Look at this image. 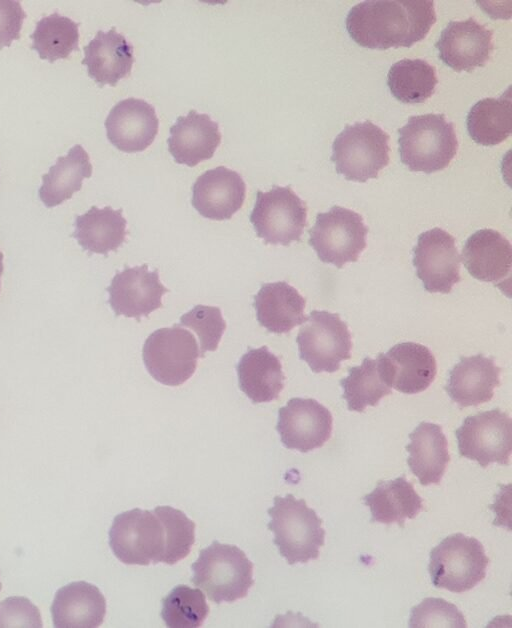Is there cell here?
<instances>
[{
  "instance_id": "obj_32",
  "label": "cell",
  "mask_w": 512,
  "mask_h": 628,
  "mask_svg": "<svg viewBox=\"0 0 512 628\" xmlns=\"http://www.w3.org/2000/svg\"><path fill=\"white\" fill-rule=\"evenodd\" d=\"M436 69L423 59H402L394 63L387 74L391 94L406 104L424 103L435 92Z\"/></svg>"
},
{
  "instance_id": "obj_25",
  "label": "cell",
  "mask_w": 512,
  "mask_h": 628,
  "mask_svg": "<svg viewBox=\"0 0 512 628\" xmlns=\"http://www.w3.org/2000/svg\"><path fill=\"white\" fill-rule=\"evenodd\" d=\"M256 317L269 332L283 334L305 322V298L285 281L265 283L254 296Z\"/></svg>"
},
{
  "instance_id": "obj_29",
  "label": "cell",
  "mask_w": 512,
  "mask_h": 628,
  "mask_svg": "<svg viewBox=\"0 0 512 628\" xmlns=\"http://www.w3.org/2000/svg\"><path fill=\"white\" fill-rule=\"evenodd\" d=\"M126 226L122 209L92 206L86 213L76 217L72 236L83 250L107 255L124 243L128 233Z\"/></svg>"
},
{
  "instance_id": "obj_33",
  "label": "cell",
  "mask_w": 512,
  "mask_h": 628,
  "mask_svg": "<svg viewBox=\"0 0 512 628\" xmlns=\"http://www.w3.org/2000/svg\"><path fill=\"white\" fill-rule=\"evenodd\" d=\"M31 48L40 59L53 63L66 59L79 50V25L72 19L54 12L41 18L30 35Z\"/></svg>"
},
{
  "instance_id": "obj_39",
  "label": "cell",
  "mask_w": 512,
  "mask_h": 628,
  "mask_svg": "<svg viewBox=\"0 0 512 628\" xmlns=\"http://www.w3.org/2000/svg\"><path fill=\"white\" fill-rule=\"evenodd\" d=\"M42 628L43 622L37 606L26 597H9L0 602V628Z\"/></svg>"
},
{
  "instance_id": "obj_21",
  "label": "cell",
  "mask_w": 512,
  "mask_h": 628,
  "mask_svg": "<svg viewBox=\"0 0 512 628\" xmlns=\"http://www.w3.org/2000/svg\"><path fill=\"white\" fill-rule=\"evenodd\" d=\"M462 261L477 280L500 285L510 278L512 247L508 239L493 229H480L466 240Z\"/></svg>"
},
{
  "instance_id": "obj_15",
  "label": "cell",
  "mask_w": 512,
  "mask_h": 628,
  "mask_svg": "<svg viewBox=\"0 0 512 628\" xmlns=\"http://www.w3.org/2000/svg\"><path fill=\"white\" fill-rule=\"evenodd\" d=\"M106 290L115 315L138 322L161 308L162 296L169 291L161 283L158 270L150 271L146 264L117 272Z\"/></svg>"
},
{
  "instance_id": "obj_16",
  "label": "cell",
  "mask_w": 512,
  "mask_h": 628,
  "mask_svg": "<svg viewBox=\"0 0 512 628\" xmlns=\"http://www.w3.org/2000/svg\"><path fill=\"white\" fill-rule=\"evenodd\" d=\"M435 47L439 59L456 72H471L489 61L493 50V32L469 17L450 21L442 30Z\"/></svg>"
},
{
  "instance_id": "obj_5",
  "label": "cell",
  "mask_w": 512,
  "mask_h": 628,
  "mask_svg": "<svg viewBox=\"0 0 512 628\" xmlns=\"http://www.w3.org/2000/svg\"><path fill=\"white\" fill-rule=\"evenodd\" d=\"M389 135L371 121L347 125L334 139L331 161L348 181L378 177L390 161Z\"/></svg>"
},
{
  "instance_id": "obj_28",
  "label": "cell",
  "mask_w": 512,
  "mask_h": 628,
  "mask_svg": "<svg viewBox=\"0 0 512 628\" xmlns=\"http://www.w3.org/2000/svg\"><path fill=\"white\" fill-rule=\"evenodd\" d=\"M370 508L371 522L404 527L406 519H414L423 510V500L414 486L400 476L394 480L380 481L373 491L363 497Z\"/></svg>"
},
{
  "instance_id": "obj_31",
  "label": "cell",
  "mask_w": 512,
  "mask_h": 628,
  "mask_svg": "<svg viewBox=\"0 0 512 628\" xmlns=\"http://www.w3.org/2000/svg\"><path fill=\"white\" fill-rule=\"evenodd\" d=\"M467 131L477 144L495 146L506 140L512 131V100L510 87L499 98L476 102L466 118Z\"/></svg>"
},
{
  "instance_id": "obj_13",
  "label": "cell",
  "mask_w": 512,
  "mask_h": 628,
  "mask_svg": "<svg viewBox=\"0 0 512 628\" xmlns=\"http://www.w3.org/2000/svg\"><path fill=\"white\" fill-rule=\"evenodd\" d=\"M460 255L455 238L435 227L424 231L413 248V265L430 293L448 294L460 280Z\"/></svg>"
},
{
  "instance_id": "obj_41",
  "label": "cell",
  "mask_w": 512,
  "mask_h": 628,
  "mask_svg": "<svg viewBox=\"0 0 512 628\" xmlns=\"http://www.w3.org/2000/svg\"><path fill=\"white\" fill-rule=\"evenodd\" d=\"M3 258H4V255H3V253L0 251V278H1L2 273H3V270H4V267H3ZM0 286H1V279H0Z\"/></svg>"
},
{
  "instance_id": "obj_42",
  "label": "cell",
  "mask_w": 512,
  "mask_h": 628,
  "mask_svg": "<svg viewBox=\"0 0 512 628\" xmlns=\"http://www.w3.org/2000/svg\"><path fill=\"white\" fill-rule=\"evenodd\" d=\"M1 589H2V584H1V582H0V591H1Z\"/></svg>"
},
{
  "instance_id": "obj_20",
  "label": "cell",
  "mask_w": 512,
  "mask_h": 628,
  "mask_svg": "<svg viewBox=\"0 0 512 628\" xmlns=\"http://www.w3.org/2000/svg\"><path fill=\"white\" fill-rule=\"evenodd\" d=\"M221 142L219 125L209 115L190 110L170 128L168 150L175 162L194 167L213 157Z\"/></svg>"
},
{
  "instance_id": "obj_1",
  "label": "cell",
  "mask_w": 512,
  "mask_h": 628,
  "mask_svg": "<svg viewBox=\"0 0 512 628\" xmlns=\"http://www.w3.org/2000/svg\"><path fill=\"white\" fill-rule=\"evenodd\" d=\"M435 22L431 0H368L350 9L345 24L359 46L387 50L422 41Z\"/></svg>"
},
{
  "instance_id": "obj_30",
  "label": "cell",
  "mask_w": 512,
  "mask_h": 628,
  "mask_svg": "<svg viewBox=\"0 0 512 628\" xmlns=\"http://www.w3.org/2000/svg\"><path fill=\"white\" fill-rule=\"evenodd\" d=\"M91 175L89 155L81 145L76 144L66 156L58 157L48 173L42 176L38 196L46 207L58 206L79 191L83 180Z\"/></svg>"
},
{
  "instance_id": "obj_18",
  "label": "cell",
  "mask_w": 512,
  "mask_h": 628,
  "mask_svg": "<svg viewBox=\"0 0 512 628\" xmlns=\"http://www.w3.org/2000/svg\"><path fill=\"white\" fill-rule=\"evenodd\" d=\"M108 140L126 153L144 151L154 141L159 120L154 107L142 99L119 101L105 120Z\"/></svg>"
},
{
  "instance_id": "obj_37",
  "label": "cell",
  "mask_w": 512,
  "mask_h": 628,
  "mask_svg": "<svg viewBox=\"0 0 512 628\" xmlns=\"http://www.w3.org/2000/svg\"><path fill=\"white\" fill-rule=\"evenodd\" d=\"M180 326L192 329L200 342V357L207 351H215L226 329V322L220 308L196 305L180 318Z\"/></svg>"
},
{
  "instance_id": "obj_11",
  "label": "cell",
  "mask_w": 512,
  "mask_h": 628,
  "mask_svg": "<svg viewBox=\"0 0 512 628\" xmlns=\"http://www.w3.org/2000/svg\"><path fill=\"white\" fill-rule=\"evenodd\" d=\"M250 222L265 244L288 246L301 239L307 207L290 186L276 185L267 192H257Z\"/></svg>"
},
{
  "instance_id": "obj_35",
  "label": "cell",
  "mask_w": 512,
  "mask_h": 628,
  "mask_svg": "<svg viewBox=\"0 0 512 628\" xmlns=\"http://www.w3.org/2000/svg\"><path fill=\"white\" fill-rule=\"evenodd\" d=\"M209 613L204 594L187 585H177L162 599L161 617L170 628H197Z\"/></svg>"
},
{
  "instance_id": "obj_40",
  "label": "cell",
  "mask_w": 512,
  "mask_h": 628,
  "mask_svg": "<svg viewBox=\"0 0 512 628\" xmlns=\"http://www.w3.org/2000/svg\"><path fill=\"white\" fill-rule=\"evenodd\" d=\"M25 18L26 13L19 1L0 0V49L20 38Z\"/></svg>"
},
{
  "instance_id": "obj_2",
  "label": "cell",
  "mask_w": 512,
  "mask_h": 628,
  "mask_svg": "<svg viewBox=\"0 0 512 628\" xmlns=\"http://www.w3.org/2000/svg\"><path fill=\"white\" fill-rule=\"evenodd\" d=\"M401 162L412 172L431 174L449 166L458 151L454 124L444 114L411 116L398 129Z\"/></svg>"
},
{
  "instance_id": "obj_26",
  "label": "cell",
  "mask_w": 512,
  "mask_h": 628,
  "mask_svg": "<svg viewBox=\"0 0 512 628\" xmlns=\"http://www.w3.org/2000/svg\"><path fill=\"white\" fill-rule=\"evenodd\" d=\"M407 464L421 485L439 484L450 461L448 441L442 427L421 422L410 434Z\"/></svg>"
},
{
  "instance_id": "obj_6",
  "label": "cell",
  "mask_w": 512,
  "mask_h": 628,
  "mask_svg": "<svg viewBox=\"0 0 512 628\" xmlns=\"http://www.w3.org/2000/svg\"><path fill=\"white\" fill-rule=\"evenodd\" d=\"M488 564L478 539L455 533L431 550L428 571L436 588L464 593L485 578Z\"/></svg>"
},
{
  "instance_id": "obj_3",
  "label": "cell",
  "mask_w": 512,
  "mask_h": 628,
  "mask_svg": "<svg viewBox=\"0 0 512 628\" xmlns=\"http://www.w3.org/2000/svg\"><path fill=\"white\" fill-rule=\"evenodd\" d=\"M271 517L268 529L274 533L273 542L289 565L307 563L319 557L325 542V530L315 510L304 499L294 495L275 496L268 509Z\"/></svg>"
},
{
  "instance_id": "obj_7",
  "label": "cell",
  "mask_w": 512,
  "mask_h": 628,
  "mask_svg": "<svg viewBox=\"0 0 512 628\" xmlns=\"http://www.w3.org/2000/svg\"><path fill=\"white\" fill-rule=\"evenodd\" d=\"M109 546L115 557L127 565L163 563L166 531L162 518L154 509L140 508L116 515L109 530Z\"/></svg>"
},
{
  "instance_id": "obj_12",
  "label": "cell",
  "mask_w": 512,
  "mask_h": 628,
  "mask_svg": "<svg viewBox=\"0 0 512 628\" xmlns=\"http://www.w3.org/2000/svg\"><path fill=\"white\" fill-rule=\"evenodd\" d=\"M461 457L486 468L491 463L509 465L512 452V420L494 408L466 417L455 431Z\"/></svg>"
},
{
  "instance_id": "obj_9",
  "label": "cell",
  "mask_w": 512,
  "mask_h": 628,
  "mask_svg": "<svg viewBox=\"0 0 512 628\" xmlns=\"http://www.w3.org/2000/svg\"><path fill=\"white\" fill-rule=\"evenodd\" d=\"M367 233L360 214L336 205L317 214L308 243L322 262L342 268L358 260L366 248Z\"/></svg>"
},
{
  "instance_id": "obj_38",
  "label": "cell",
  "mask_w": 512,
  "mask_h": 628,
  "mask_svg": "<svg viewBox=\"0 0 512 628\" xmlns=\"http://www.w3.org/2000/svg\"><path fill=\"white\" fill-rule=\"evenodd\" d=\"M409 627H453L466 628L467 623L461 611L442 598H425L411 608Z\"/></svg>"
},
{
  "instance_id": "obj_4",
  "label": "cell",
  "mask_w": 512,
  "mask_h": 628,
  "mask_svg": "<svg viewBox=\"0 0 512 628\" xmlns=\"http://www.w3.org/2000/svg\"><path fill=\"white\" fill-rule=\"evenodd\" d=\"M191 569L192 583L217 604L245 598L254 584L253 563L244 551L216 540L199 552Z\"/></svg>"
},
{
  "instance_id": "obj_22",
  "label": "cell",
  "mask_w": 512,
  "mask_h": 628,
  "mask_svg": "<svg viewBox=\"0 0 512 628\" xmlns=\"http://www.w3.org/2000/svg\"><path fill=\"white\" fill-rule=\"evenodd\" d=\"M501 369L494 359L477 354L461 357L450 370L445 390L453 402L464 408L490 401L500 384Z\"/></svg>"
},
{
  "instance_id": "obj_10",
  "label": "cell",
  "mask_w": 512,
  "mask_h": 628,
  "mask_svg": "<svg viewBox=\"0 0 512 628\" xmlns=\"http://www.w3.org/2000/svg\"><path fill=\"white\" fill-rule=\"evenodd\" d=\"M296 342L299 357L315 373L335 372L351 357L352 338L336 313L313 310L301 326Z\"/></svg>"
},
{
  "instance_id": "obj_8",
  "label": "cell",
  "mask_w": 512,
  "mask_h": 628,
  "mask_svg": "<svg viewBox=\"0 0 512 628\" xmlns=\"http://www.w3.org/2000/svg\"><path fill=\"white\" fill-rule=\"evenodd\" d=\"M200 350L194 335L179 324L152 332L144 342L142 358L159 383L179 386L192 377Z\"/></svg>"
},
{
  "instance_id": "obj_23",
  "label": "cell",
  "mask_w": 512,
  "mask_h": 628,
  "mask_svg": "<svg viewBox=\"0 0 512 628\" xmlns=\"http://www.w3.org/2000/svg\"><path fill=\"white\" fill-rule=\"evenodd\" d=\"M50 610L55 628H97L106 615V599L97 586L75 581L56 592Z\"/></svg>"
},
{
  "instance_id": "obj_19",
  "label": "cell",
  "mask_w": 512,
  "mask_h": 628,
  "mask_svg": "<svg viewBox=\"0 0 512 628\" xmlns=\"http://www.w3.org/2000/svg\"><path fill=\"white\" fill-rule=\"evenodd\" d=\"M246 184L236 171L219 166L201 174L192 187V205L204 218L228 220L242 207Z\"/></svg>"
},
{
  "instance_id": "obj_17",
  "label": "cell",
  "mask_w": 512,
  "mask_h": 628,
  "mask_svg": "<svg viewBox=\"0 0 512 628\" xmlns=\"http://www.w3.org/2000/svg\"><path fill=\"white\" fill-rule=\"evenodd\" d=\"M385 383L404 394L425 391L437 373L436 359L430 349L415 342L394 345L377 357Z\"/></svg>"
},
{
  "instance_id": "obj_34",
  "label": "cell",
  "mask_w": 512,
  "mask_h": 628,
  "mask_svg": "<svg viewBox=\"0 0 512 628\" xmlns=\"http://www.w3.org/2000/svg\"><path fill=\"white\" fill-rule=\"evenodd\" d=\"M348 376L341 379L342 397L350 411L363 412L367 406H376L392 393L382 378L377 359L366 357L359 366L349 368Z\"/></svg>"
},
{
  "instance_id": "obj_14",
  "label": "cell",
  "mask_w": 512,
  "mask_h": 628,
  "mask_svg": "<svg viewBox=\"0 0 512 628\" xmlns=\"http://www.w3.org/2000/svg\"><path fill=\"white\" fill-rule=\"evenodd\" d=\"M331 412L312 398H292L278 411L276 430L282 444L307 453L322 447L331 437Z\"/></svg>"
},
{
  "instance_id": "obj_27",
  "label": "cell",
  "mask_w": 512,
  "mask_h": 628,
  "mask_svg": "<svg viewBox=\"0 0 512 628\" xmlns=\"http://www.w3.org/2000/svg\"><path fill=\"white\" fill-rule=\"evenodd\" d=\"M236 370L240 389L255 404L277 399L284 388L282 364L266 346L249 349Z\"/></svg>"
},
{
  "instance_id": "obj_24",
  "label": "cell",
  "mask_w": 512,
  "mask_h": 628,
  "mask_svg": "<svg viewBox=\"0 0 512 628\" xmlns=\"http://www.w3.org/2000/svg\"><path fill=\"white\" fill-rule=\"evenodd\" d=\"M133 46L115 27L99 30L84 47L82 64L88 75L100 86H115L130 75L134 63Z\"/></svg>"
},
{
  "instance_id": "obj_36",
  "label": "cell",
  "mask_w": 512,
  "mask_h": 628,
  "mask_svg": "<svg viewBox=\"0 0 512 628\" xmlns=\"http://www.w3.org/2000/svg\"><path fill=\"white\" fill-rule=\"evenodd\" d=\"M154 510L162 518L166 531L163 563L176 564L191 551L195 542V523L183 511L171 506H157Z\"/></svg>"
}]
</instances>
